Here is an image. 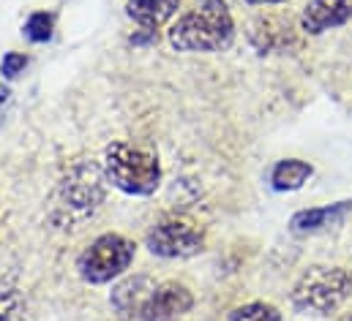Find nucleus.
Listing matches in <instances>:
<instances>
[{"mask_svg":"<svg viewBox=\"0 0 352 321\" xmlns=\"http://www.w3.org/2000/svg\"><path fill=\"white\" fill-rule=\"evenodd\" d=\"M153 289H156V283H153L151 278L134 275V278H126L123 283H118V286L112 289L109 302H112V308H115L120 316H131V319L137 316V319H140L142 305L148 302V297L153 294Z\"/></svg>","mask_w":352,"mask_h":321,"instance_id":"nucleus-9","label":"nucleus"},{"mask_svg":"<svg viewBox=\"0 0 352 321\" xmlns=\"http://www.w3.org/2000/svg\"><path fill=\"white\" fill-rule=\"evenodd\" d=\"M131 261H134V242L120 235H101L80 253L77 272L85 283L98 286L123 275Z\"/></svg>","mask_w":352,"mask_h":321,"instance_id":"nucleus-4","label":"nucleus"},{"mask_svg":"<svg viewBox=\"0 0 352 321\" xmlns=\"http://www.w3.org/2000/svg\"><path fill=\"white\" fill-rule=\"evenodd\" d=\"M180 8V0H129L126 14L142 30H156L167 25Z\"/></svg>","mask_w":352,"mask_h":321,"instance_id":"nucleus-11","label":"nucleus"},{"mask_svg":"<svg viewBox=\"0 0 352 321\" xmlns=\"http://www.w3.org/2000/svg\"><path fill=\"white\" fill-rule=\"evenodd\" d=\"M191 305H194V297L183 283H175V281L159 283L148 297V302L142 305L140 321H173L188 313Z\"/></svg>","mask_w":352,"mask_h":321,"instance_id":"nucleus-6","label":"nucleus"},{"mask_svg":"<svg viewBox=\"0 0 352 321\" xmlns=\"http://www.w3.org/2000/svg\"><path fill=\"white\" fill-rule=\"evenodd\" d=\"M311 174H314L311 163H306V160H300V158H284L273 166V171H270V185H273L276 191H298V188H303V182H306Z\"/></svg>","mask_w":352,"mask_h":321,"instance_id":"nucleus-12","label":"nucleus"},{"mask_svg":"<svg viewBox=\"0 0 352 321\" xmlns=\"http://www.w3.org/2000/svg\"><path fill=\"white\" fill-rule=\"evenodd\" d=\"M227 321H281V313L267 302H249L235 308Z\"/></svg>","mask_w":352,"mask_h":321,"instance_id":"nucleus-14","label":"nucleus"},{"mask_svg":"<svg viewBox=\"0 0 352 321\" xmlns=\"http://www.w3.org/2000/svg\"><path fill=\"white\" fill-rule=\"evenodd\" d=\"M350 213L352 202H336V204H325V207H314V210H300L289 218V232L292 235H314V232L342 224Z\"/></svg>","mask_w":352,"mask_h":321,"instance_id":"nucleus-8","label":"nucleus"},{"mask_svg":"<svg viewBox=\"0 0 352 321\" xmlns=\"http://www.w3.org/2000/svg\"><path fill=\"white\" fill-rule=\"evenodd\" d=\"M235 41V22L224 0H199L170 27L177 52H221Z\"/></svg>","mask_w":352,"mask_h":321,"instance_id":"nucleus-1","label":"nucleus"},{"mask_svg":"<svg viewBox=\"0 0 352 321\" xmlns=\"http://www.w3.org/2000/svg\"><path fill=\"white\" fill-rule=\"evenodd\" d=\"M145 245L153 256H162V259H188L205 248V235L194 221L164 218L151 226Z\"/></svg>","mask_w":352,"mask_h":321,"instance_id":"nucleus-5","label":"nucleus"},{"mask_svg":"<svg viewBox=\"0 0 352 321\" xmlns=\"http://www.w3.org/2000/svg\"><path fill=\"white\" fill-rule=\"evenodd\" d=\"M352 0H309L300 14V27L309 36H320L331 27L350 22Z\"/></svg>","mask_w":352,"mask_h":321,"instance_id":"nucleus-7","label":"nucleus"},{"mask_svg":"<svg viewBox=\"0 0 352 321\" xmlns=\"http://www.w3.org/2000/svg\"><path fill=\"white\" fill-rule=\"evenodd\" d=\"M22 33H25V38H28V41H36V44L50 41V36H52V16H50V14H44V11L33 14V16L25 22Z\"/></svg>","mask_w":352,"mask_h":321,"instance_id":"nucleus-15","label":"nucleus"},{"mask_svg":"<svg viewBox=\"0 0 352 321\" xmlns=\"http://www.w3.org/2000/svg\"><path fill=\"white\" fill-rule=\"evenodd\" d=\"M352 294V275L344 267H309L295 289H292V308L306 316H331L336 313Z\"/></svg>","mask_w":352,"mask_h":321,"instance_id":"nucleus-2","label":"nucleus"},{"mask_svg":"<svg viewBox=\"0 0 352 321\" xmlns=\"http://www.w3.org/2000/svg\"><path fill=\"white\" fill-rule=\"evenodd\" d=\"M246 3H252V5H265V3H284V0H246Z\"/></svg>","mask_w":352,"mask_h":321,"instance_id":"nucleus-17","label":"nucleus"},{"mask_svg":"<svg viewBox=\"0 0 352 321\" xmlns=\"http://www.w3.org/2000/svg\"><path fill=\"white\" fill-rule=\"evenodd\" d=\"M104 174L118 191L131 196H151L162 182L159 158L129 142H112L104 150Z\"/></svg>","mask_w":352,"mask_h":321,"instance_id":"nucleus-3","label":"nucleus"},{"mask_svg":"<svg viewBox=\"0 0 352 321\" xmlns=\"http://www.w3.org/2000/svg\"><path fill=\"white\" fill-rule=\"evenodd\" d=\"M25 66H28V58H25V55L8 52V55L3 58V63H0V71H3L6 80H14V77H19V71H25Z\"/></svg>","mask_w":352,"mask_h":321,"instance_id":"nucleus-16","label":"nucleus"},{"mask_svg":"<svg viewBox=\"0 0 352 321\" xmlns=\"http://www.w3.org/2000/svg\"><path fill=\"white\" fill-rule=\"evenodd\" d=\"M0 321H30L22 292L8 281H0Z\"/></svg>","mask_w":352,"mask_h":321,"instance_id":"nucleus-13","label":"nucleus"},{"mask_svg":"<svg viewBox=\"0 0 352 321\" xmlns=\"http://www.w3.org/2000/svg\"><path fill=\"white\" fill-rule=\"evenodd\" d=\"M63 191H66V202H72V210H80L82 215L93 213V207L101 202V188H98V174L90 169H80L74 171L66 182H63Z\"/></svg>","mask_w":352,"mask_h":321,"instance_id":"nucleus-10","label":"nucleus"}]
</instances>
